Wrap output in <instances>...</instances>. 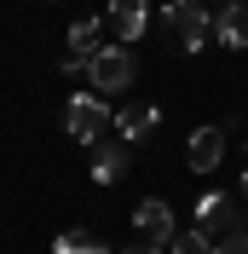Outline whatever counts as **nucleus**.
Segmentation results:
<instances>
[{
  "instance_id": "obj_1",
  "label": "nucleus",
  "mask_w": 248,
  "mask_h": 254,
  "mask_svg": "<svg viewBox=\"0 0 248 254\" xmlns=\"http://www.w3.org/2000/svg\"><path fill=\"white\" fill-rule=\"evenodd\" d=\"M162 29H168V47L196 52L214 35V12H208V0H173V6H162Z\"/></svg>"
},
{
  "instance_id": "obj_2",
  "label": "nucleus",
  "mask_w": 248,
  "mask_h": 254,
  "mask_svg": "<svg viewBox=\"0 0 248 254\" xmlns=\"http://www.w3.org/2000/svg\"><path fill=\"white\" fill-rule=\"evenodd\" d=\"M133 69H139V58H133V47H127V41H116V47H98L93 58H87L93 93H127V87H133Z\"/></svg>"
},
{
  "instance_id": "obj_3",
  "label": "nucleus",
  "mask_w": 248,
  "mask_h": 254,
  "mask_svg": "<svg viewBox=\"0 0 248 254\" xmlns=\"http://www.w3.org/2000/svg\"><path fill=\"white\" fill-rule=\"evenodd\" d=\"M63 127H69L75 144H104V133L116 127V116H110V104H98L93 93H75L63 104Z\"/></svg>"
},
{
  "instance_id": "obj_4",
  "label": "nucleus",
  "mask_w": 248,
  "mask_h": 254,
  "mask_svg": "<svg viewBox=\"0 0 248 254\" xmlns=\"http://www.w3.org/2000/svg\"><path fill=\"white\" fill-rule=\"evenodd\" d=\"M196 225H202V231H208L214 243H225V237H243V231H248L243 208H237L231 196H225V190H208V196H202V208H196Z\"/></svg>"
},
{
  "instance_id": "obj_5",
  "label": "nucleus",
  "mask_w": 248,
  "mask_h": 254,
  "mask_svg": "<svg viewBox=\"0 0 248 254\" xmlns=\"http://www.w3.org/2000/svg\"><path fill=\"white\" fill-rule=\"evenodd\" d=\"M133 231H139L144 243H168L173 231H179V220H173V208L162 202V196H144V202L133 208Z\"/></svg>"
},
{
  "instance_id": "obj_6",
  "label": "nucleus",
  "mask_w": 248,
  "mask_h": 254,
  "mask_svg": "<svg viewBox=\"0 0 248 254\" xmlns=\"http://www.w3.org/2000/svg\"><path fill=\"white\" fill-rule=\"evenodd\" d=\"M185 162L196 174H214L219 162H225V127H196L190 144H185Z\"/></svg>"
},
{
  "instance_id": "obj_7",
  "label": "nucleus",
  "mask_w": 248,
  "mask_h": 254,
  "mask_svg": "<svg viewBox=\"0 0 248 254\" xmlns=\"http://www.w3.org/2000/svg\"><path fill=\"white\" fill-rule=\"evenodd\" d=\"M110 29H116V41L133 47L150 29V0H110Z\"/></svg>"
},
{
  "instance_id": "obj_8",
  "label": "nucleus",
  "mask_w": 248,
  "mask_h": 254,
  "mask_svg": "<svg viewBox=\"0 0 248 254\" xmlns=\"http://www.w3.org/2000/svg\"><path fill=\"white\" fill-rule=\"evenodd\" d=\"M214 41H219L225 52L248 47V6H243V0H225V6L214 12Z\"/></svg>"
},
{
  "instance_id": "obj_9",
  "label": "nucleus",
  "mask_w": 248,
  "mask_h": 254,
  "mask_svg": "<svg viewBox=\"0 0 248 254\" xmlns=\"http://www.w3.org/2000/svg\"><path fill=\"white\" fill-rule=\"evenodd\" d=\"M156 122H162V110L156 104H127L122 116H116V133H122V144H139L156 133Z\"/></svg>"
},
{
  "instance_id": "obj_10",
  "label": "nucleus",
  "mask_w": 248,
  "mask_h": 254,
  "mask_svg": "<svg viewBox=\"0 0 248 254\" xmlns=\"http://www.w3.org/2000/svg\"><path fill=\"white\" fill-rule=\"evenodd\" d=\"M127 174V150L122 144H93V179L98 185H116Z\"/></svg>"
},
{
  "instance_id": "obj_11",
  "label": "nucleus",
  "mask_w": 248,
  "mask_h": 254,
  "mask_svg": "<svg viewBox=\"0 0 248 254\" xmlns=\"http://www.w3.org/2000/svg\"><path fill=\"white\" fill-rule=\"evenodd\" d=\"M52 249H58V254H104V237H93L87 225H75V231H63Z\"/></svg>"
},
{
  "instance_id": "obj_12",
  "label": "nucleus",
  "mask_w": 248,
  "mask_h": 254,
  "mask_svg": "<svg viewBox=\"0 0 248 254\" xmlns=\"http://www.w3.org/2000/svg\"><path fill=\"white\" fill-rule=\"evenodd\" d=\"M168 254H214V237H208L202 225H190V231H173V237H168Z\"/></svg>"
},
{
  "instance_id": "obj_13",
  "label": "nucleus",
  "mask_w": 248,
  "mask_h": 254,
  "mask_svg": "<svg viewBox=\"0 0 248 254\" xmlns=\"http://www.w3.org/2000/svg\"><path fill=\"white\" fill-rule=\"evenodd\" d=\"M69 52L75 58H93L98 52V17H81L75 29H69Z\"/></svg>"
},
{
  "instance_id": "obj_14",
  "label": "nucleus",
  "mask_w": 248,
  "mask_h": 254,
  "mask_svg": "<svg viewBox=\"0 0 248 254\" xmlns=\"http://www.w3.org/2000/svg\"><path fill=\"white\" fill-rule=\"evenodd\" d=\"M214 254H248V231H243V237H225V243H214Z\"/></svg>"
},
{
  "instance_id": "obj_15",
  "label": "nucleus",
  "mask_w": 248,
  "mask_h": 254,
  "mask_svg": "<svg viewBox=\"0 0 248 254\" xmlns=\"http://www.w3.org/2000/svg\"><path fill=\"white\" fill-rule=\"evenodd\" d=\"M122 254H162L156 243H133V249H122Z\"/></svg>"
},
{
  "instance_id": "obj_16",
  "label": "nucleus",
  "mask_w": 248,
  "mask_h": 254,
  "mask_svg": "<svg viewBox=\"0 0 248 254\" xmlns=\"http://www.w3.org/2000/svg\"><path fill=\"white\" fill-rule=\"evenodd\" d=\"M243 196H248V174H243Z\"/></svg>"
},
{
  "instance_id": "obj_17",
  "label": "nucleus",
  "mask_w": 248,
  "mask_h": 254,
  "mask_svg": "<svg viewBox=\"0 0 248 254\" xmlns=\"http://www.w3.org/2000/svg\"><path fill=\"white\" fill-rule=\"evenodd\" d=\"M208 6H225V0H208Z\"/></svg>"
}]
</instances>
